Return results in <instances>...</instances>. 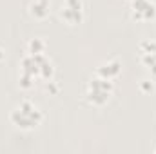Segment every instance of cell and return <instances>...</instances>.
<instances>
[{
    "mask_svg": "<svg viewBox=\"0 0 156 154\" xmlns=\"http://www.w3.org/2000/svg\"><path fill=\"white\" fill-rule=\"evenodd\" d=\"M140 89L145 91V93H153V91H154V83H153V80H142V82H140Z\"/></svg>",
    "mask_w": 156,
    "mask_h": 154,
    "instance_id": "cell-10",
    "label": "cell"
},
{
    "mask_svg": "<svg viewBox=\"0 0 156 154\" xmlns=\"http://www.w3.org/2000/svg\"><path fill=\"white\" fill-rule=\"evenodd\" d=\"M131 18L136 22H149L156 18L154 0H131Z\"/></svg>",
    "mask_w": 156,
    "mask_h": 154,
    "instance_id": "cell-4",
    "label": "cell"
},
{
    "mask_svg": "<svg viewBox=\"0 0 156 154\" xmlns=\"http://www.w3.org/2000/svg\"><path fill=\"white\" fill-rule=\"evenodd\" d=\"M154 152H156V147H154Z\"/></svg>",
    "mask_w": 156,
    "mask_h": 154,
    "instance_id": "cell-12",
    "label": "cell"
},
{
    "mask_svg": "<svg viewBox=\"0 0 156 154\" xmlns=\"http://www.w3.org/2000/svg\"><path fill=\"white\" fill-rule=\"evenodd\" d=\"M140 62L144 67L151 71V75L156 76V42L154 40H144L140 44Z\"/></svg>",
    "mask_w": 156,
    "mask_h": 154,
    "instance_id": "cell-6",
    "label": "cell"
},
{
    "mask_svg": "<svg viewBox=\"0 0 156 154\" xmlns=\"http://www.w3.org/2000/svg\"><path fill=\"white\" fill-rule=\"evenodd\" d=\"M45 45H47V44L42 38H31L29 44H27V53H31V54H40V53L45 51Z\"/></svg>",
    "mask_w": 156,
    "mask_h": 154,
    "instance_id": "cell-9",
    "label": "cell"
},
{
    "mask_svg": "<svg viewBox=\"0 0 156 154\" xmlns=\"http://www.w3.org/2000/svg\"><path fill=\"white\" fill-rule=\"evenodd\" d=\"M53 64L51 60L40 53V54H31L27 53L24 58H22V64H20V78H18V83L22 89H29L33 87V82L35 78H42V80H51L53 78Z\"/></svg>",
    "mask_w": 156,
    "mask_h": 154,
    "instance_id": "cell-1",
    "label": "cell"
},
{
    "mask_svg": "<svg viewBox=\"0 0 156 154\" xmlns=\"http://www.w3.org/2000/svg\"><path fill=\"white\" fill-rule=\"evenodd\" d=\"M2 58H4V51L0 49V60H2Z\"/></svg>",
    "mask_w": 156,
    "mask_h": 154,
    "instance_id": "cell-11",
    "label": "cell"
},
{
    "mask_svg": "<svg viewBox=\"0 0 156 154\" xmlns=\"http://www.w3.org/2000/svg\"><path fill=\"white\" fill-rule=\"evenodd\" d=\"M113 91H115L113 80L94 75V78H91L87 87H85V100L94 107H104L111 100Z\"/></svg>",
    "mask_w": 156,
    "mask_h": 154,
    "instance_id": "cell-3",
    "label": "cell"
},
{
    "mask_svg": "<svg viewBox=\"0 0 156 154\" xmlns=\"http://www.w3.org/2000/svg\"><path fill=\"white\" fill-rule=\"evenodd\" d=\"M120 73H122V62L116 58L105 60L96 67V75L102 78H107V80H115Z\"/></svg>",
    "mask_w": 156,
    "mask_h": 154,
    "instance_id": "cell-7",
    "label": "cell"
},
{
    "mask_svg": "<svg viewBox=\"0 0 156 154\" xmlns=\"http://www.w3.org/2000/svg\"><path fill=\"white\" fill-rule=\"evenodd\" d=\"M9 120L15 127L22 129V131H33L42 123L44 113L40 111V107L37 103H33L29 100H22L20 103H16L13 107Z\"/></svg>",
    "mask_w": 156,
    "mask_h": 154,
    "instance_id": "cell-2",
    "label": "cell"
},
{
    "mask_svg": "<svg viewBox=\"0 0 156 154\" xmlns=\"http://www.w3.org/2000/svg\"><path fill=\"white\" fill-rule=\"evenodd\" d=\"M60 18L69 26L80 24L83 20V2L82 0H64L60 7Z\"/></svg>",
    "mask_w": 156,
    "mask_h": 154,
    "instance_id": "cell-5",
    "label": "cell"
},
{
    "mask_svg": "<svg viewBox=\"0 0 156 154\" xmlns=\"http://www.w3.org/2000/svg\"><path fill=\"white\" fill-rule=\"evenodd\" d=\"M51 9V2L49 0H31L29 4V15L37 20H42L49 15Z\"/></svg>",
    "mask_w": 156,
    "mask_h": 154,
    "instance_id": "cell-8",
    "label": "cell"
}]
</instances>
